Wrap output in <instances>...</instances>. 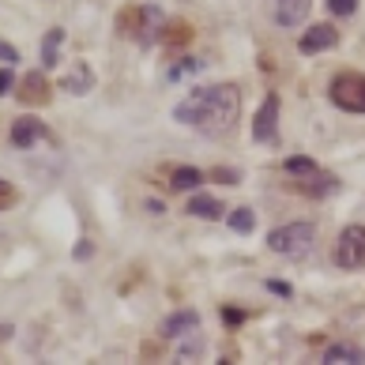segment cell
I'll list each match as a JSON object with an SVG mask.
<instances>
[{
	"instance_id": "1",
	"label": "cell",
	"mask_w": 365,
	"mask_h": 365,
	"mask_svg": "<svg viewBox=\"0 0 365 365\" xmlns=\"http://www.w3.org/2000/svg\"><path fill=\"white\" fill-rule=\"evenodd\" d=\"M238 110H241V90L233 83H218V87H196L174 110V117L181 125H192L203 136L223 139L238 125Z\"/></svg>"
},
{
	"instance_id": "2",
	"label": "cell",
	"mask_w": 365,
	"mask_h": 365,
	"mask_svg": "<svg viewBox=\"0 0 365 365\" xmlns=\"http://www.w3.org/2000/svg\"><path fill=\"white\" fill-rule=\"evenodd\" d=\"M312 238H317V230H312V223H290V226H279V230H271V238H268V249L271 253H279V256H305L312 249Z\"/></svg>"
},
{
	"instance_id": "3",
	"label": "cell",
	"mask_w": 365,
	"mask_h": 365,
	"mask_svg": "<svg viewBox=\"0 0 365 365\" xmlns=\"http://www.w3.org/2000/svg\"><path fill=\"white\" fill-rule=\"evenodd\" d=\"M332 102L347 113H365V75H335L332 80Z\"/></svg>"
},
{
	"instance_id": "4",
	"label": "cell",
	"mask_w": 365,
	"mask_h": 365,
	"mask_svg": "<svg viewBox=\"0 0 365 365\" xmlns=\"http://www.w3.org/2000/svg\"><path fill=\"white\" fill-rule=\"evenodd\" d=\"M335 264L354 271L365 268V226H347L335 241Z\"/></svg>"
},
{
	"instance_id": "5",
	"label": "cell",
	"mask_w": 365,
	"mask_h": 365,
	"mask_svg": "<svg viewBox=\"0 0 365 365\" xmlns=\"http://www.w3.org/2000/svg\"><path fill=\"white\" fill-rule=\"evenodd\" d=\"M275 128H279V95H268L264 106L256 110L253 139H256V143H271V139H275Z\"/></svg>"
},
{
	"instance_id": "6",
	"label": "cell",
	"mask_w": 365,
	"mask_h": 365,
	"mask_svg": "<svg viewBox=\"0 0 365 365\" xmlns=\"http://www.w3.org/2000/svg\"><path fill=\"white\" fill-rule=\"evenodd\" d=\"M335 42H339V31L328 27V23H317V27H309V31L302 34L297 49H302V53H320V49H332Z\"/></svg>"
},
{
	"instance_id": "7",
	"label": "cell",
	"mask_w": 365,
	"mask_h": 365,
	"mask_svg": "<svg viewBox=\"0 0 365 365\" xmlns=\"http://www.w3.org/2000/svg\"><path fill=\"white\" fill-rule=\"evenodd\" d=\"M60 87L68 90V95H87V90H95V72H90L87 60H75L68 72H64Z\"/></svg>"
},
{
	"instance_id": "8",
	"label": "cell",
	"mask_w": 365,
	"mask_h": 365,
	"mask_svg": "<svg viewBox=\"0 0 365 365\" xmlns=\"http://www.w3.org/2000/svg\"><path fill=\"white\" fill-rule=\"evenodd\" d=\"M196 332H200V312H192V309H181L162 324L166 339H185V335H196Z\"/></svg>"
},
{
	"instance_id": "9",
	"label": "cell",
	"mask_w": 365,
	"mask_h": 365,
	"mask_svg": "<svg viewBox=\"0 0 365 365\" xmlns=\"http://www.w3.org/2000/svg\"><path fill=\"white\" fill-rule=\"evenodd\" d=\"M312 0H275V23L279 27H302Z\"/></svg>"
},
{
	"instance_id": "10",
	"label": "cell",
	"mask_w": 365,
	"mask_h": 365,
	"mask_svg": "<svg viewBox=\"0 0 365 365\" xmlns=\"http://www.w3.org/2000/svg\"><path fill=\"white\" fill-rule=\"evenodd\" d=\"M42 136H46V125L38 121V117H19V121L11 125V143H16V147H34Z\"/></svg>"
},
{
	"instance_id": "11",
	"label": "cell",
	"mask_w": 365,
	"mask_h": 365,
	"mask_svg": "<svg viewBox=\"0 0 365 365\" xmlns=\"http://www.w3.org/2000/svg\"><path fill=\"white\" fill-rule=\"evenodd\" d=\"M324 361H332V365H358V361H365V350L354 347V343H335L328 354H324Z\"/></svg>"
},
{
	"instance_id": "12",
	"label": "cell",
	"mask_w": 365,
	"mask_h": 365,
	"mask_svg": "<svg viewBox=\"0 0 365 365\" xmlns=\"http://www.w3.org/2000/svg\"><path fill=\"white\" fill-rule=\"evenodd\" d=\"M203 181V174L196 166H177L174 174H169V189H177V192H185V189H196Z\"/></svg>"
},
{
	"instance_id": "13",
	"label": "cell",
	"mask_w": 365,
	"mask_h": 365,
	"mask_svg": "<svg viewBox=\"0 0 365 365\" xmlns=\"http://www.w3.org/2000/svg\"><path fill=\"white\" fill-rule=\"evenodd\" d=\"M60 42H64V31L60 27L46 31V42H42V64H46V68L60 64Z\"/></svg>"
},
{
	"instance_id": "14",
	"label": "cell",
	"mask_w": 365,
	"mask_h": 365,
	"mask_svg": "<svg viewBox=\"0 0 365 365\" xmlns=\"http://www.w3.org/2000/svg\"><path fill=\"white\" fill-rule=\"evenodd\" d=\"M339 189V181L335 177H328V174H309V181H302V192H309V196H328V192H335Z\"/></svg>"
},
{
	"instance_id": "15",
	"label": "cell",
	"mask_w": 365,
	"mask_h": 365,
	"mask_svg": "<svg viewBox=\"0 0 365 365\" xmlns=\"http://www.w3.org/2000/svg\"><path fill=\"white\" fill-rule=\"evenodd\" d=\"M189 211L196 218H218V215H223V203H218L215 196H203V192H200V196L189 200Z\"/></svg>"
},
{
	"instance_id": "16",
	"label": "cell",
	"mask_w": 365,
	"mask_h": 365,
	"mask_svg": "<svg viewBox=\"0 0 365 365\" xmlns=\"http://www.w3.org/2000/svg\"><path fill=\"white\" fill-rule=\"evenodd\" d=\"M19 98L23 102H46V80L42 75H27V80H23V90H19Z\"/></svg>"
},
{
	"instance_id": "17",
	"label": "cell",
	"mask_w": 365,
	"mask_h": 365,
	"mask_svg": "<svg viewBox=\"0 0 365 365\" xmlns=\"http://www.w3.org/2000/svg\"><path fill=\"white\" fill-rule=\"evenodd\" d=\"M256 226V211H249V207H238V211L230 215V230H238V233H253Z\"/></svg>"
},
{
	"instance_id": "18",
	"label": "cell",
	"mask_w": 365,
	"mask_h": 365,
	"mask_svg": "<svg viewBox=\"0 0 365 365\" xmlns=\"http://www.w3.org/2000/svg\"><path fill=\"white\" fill-rule=\"evenodd\" d=\"M286 169L297 174V177H309V174H317V162L312 159H286Z\"/></svg>"
},
{
	"instance_id": "19",
	"label": "cell",
	"mask_w": 365,
	"mask_h": 365,
	"mask_svg": "<svg viewBox=\"0 0 365 365\" xmlns=\"http://www.w3.org/2000/svg\"><path fill=\"white\" fill-rule=\"evenodd\" d=\"M358 8V0H328V11L332 16H350Z\"/></svg>"
},
{
	"instance_id": "20",
	"label": "cell",
	"mask_w": 365,
	"mask_h": 365,
	"mask_svg": "<svg viewBox=\"0 0 365 365\" xmlns=\"http://www.w3.org/2000/svg\"><path fill=\"white\" fill-rule=\"evenodd\" d=\"M11 87H16V75H11V68H0V98H4Z\"/></svg>"
},
{
	"instance_id": "21",
	"label": "cell",
	"mask_w": 365,
	"mask_h": 365,
	"mask_svg": "<svg viewBox=\"0 0 365 365\" xmlns=\"http://www.w3.org/2000/svg\"><path fill=\"white\" fill-rule=\"evenodd\" d=\"M0 60H4V64H16V60H19V53H16V46L0 42Z\"/></svg>"
},
{
	"instance_id": "22",
	"label": "cell",
	"mask_w": 365,
	"mask_h": 365,
	"mask_svg": "<svg viewBox=\"0 0 365 365\" xmlns=\"http://www.w3.org/2000/svg\"><path fill=\"white\" fill-rule=\"evenodd\" d=\"M215 177L223 181V185H238V174H233V169H215Z\"/></svg>"
},
{
	"instance_id": "23",
	"label": "cell",
	"mask_w": 365,
	"mask_h": 365,
	"mask_svg": "<svg viewBox=\"0 0 365 365\" xmlns=\"http://www.w3.org/2000/svg\"><path fill=\"white\" fill-rule=\"evenodd\" d=\"M268 290H275V294H282V297H290V286H286V282H275V279L268 282Z\"/></svg>"
},
{
	"instance_id": "24",
	"label": "cell",
	"mask_w": 365,
	"mask_h": 365,
	"mask_svg": "<svg viewBox=\"0 0 365 365\" xmlns=\"http://www.w3.org/2000/svg\"><path fill=\"white\" fill-rule=\"evenodd\" d=\"M75 256L87 260V256H90V241H80V245H75Z\"/></svg>"
},
{
	"instance_id": "25",
	"label": "cell",
	"mask_w": 365,
	"mask_h": 365,
	"mask_svg": "<svg viewBox=\"0 0 365 365\" xmlns=\"http://www.w3.org/2000/svg\"><path fill=\"white\" fill-rule=\"evenodd\" d=\"M147 211H151V215H162L166 207H162V200H147Z\"/></svg>"
},
{
	"instance_id": "26",
	"label": "cell",
	"mask_w": 365,
	"mask_h": 365,
	"mask_svg": "<svg viewBox=\"0 0 365 365\" xmlns=\"http://www.w3.org/2000/svg\"><path fill=\"white\" fill-rule=\"evenodd\" d=\"M8 200H11V189H8V185H4V181H0V207H4V203H8Z\"/></svg>"
}]
</instances>
